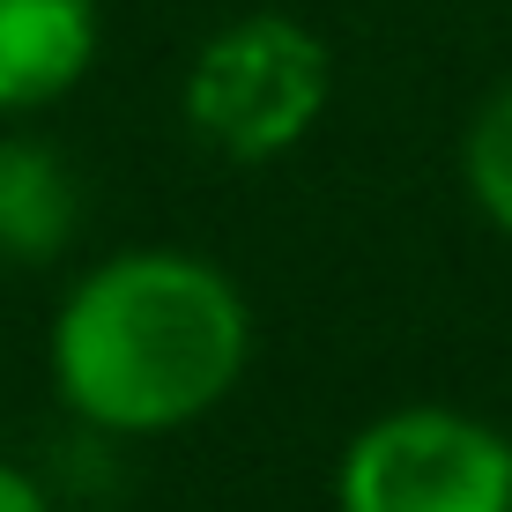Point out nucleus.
Listing matches in <instances>:
<instances>
[{
  "mask_svg": "<svg viewBox=\"0 0 512 512\" xmlns=\"http://www.w3.org/2000/svg\"><path fill=\"white\" fill-rule=\"evenodd\" d=\"M104 52L97 0H0V119H38L90 82Z\"/></svg>",
  "mask_w": 512,
  "mask_h": 512,
  "instance_id": "4",
  "label": "nucleus"
},
{
  "mask_svg": "<svg viewBox=\"0 0 512 512\" xmlns=\"http://www.w3.org/2000/svg\"><path fill=\"white\" fill-rule=\"evenodd\" d=\"M82 216V193L67 179L60 149L30 134H0V260L15 268H38V260L67 253Z\"/></svg>",
  "mask_w": 512,
  "mask_h": 512,
  "instance_id": "5",
  "label": "nucleus"
},
{
  "mask_svg": "<svg viewBox=\"0 0 512 512\" xmlns=\"http://www.w3.org/2000/svg\"><path fill=\"white\" fill-rule=\"evenodd\" d=\"M45 364L75 423L104 438H171L238 394L253 364V305L208 253L127 245L67 282Z\"/></svg>",
  "mask_w": 512,
  "mask_h": 512,
  "instance_id": "1",
  "label": "nucleus"
},
{
  "mask_svg": "<svg viewBox=\"0 0 512 512\" xmlns=\"http://www.w3.org/2000/svg\"><path fill=\"white\" fill-rule=\"evenodd\" d=\"M334 97V52L312 23L282 8L231 15L223 30H208L186 60L179 112L201 149H216L223 164H275L327 119Z\"/></svg>",
  "mask_w": 512,
  "mask_h": 512,
  "instance_id": "2",
  "label": "nucleus"
},
{
  "mask_svg": "<svg viewBox=\"0 0 512 512\" xmlns=\"http://www.w3.org/2000/svg\"><path fill=\"white\" fill-rule=\"evenodd\" d=\"M0 512H52V490L23 461H0Z\"/></svg>",
  "mask_w": 512,
  "mask_h": 512,
  "instance_id": "7",
  "label": "nucleus"
},
{
  "mask_svg": "<svg viewBox=\"0 0 512 512\" xmlns=\"http://www.w3.org/2000/svg\"><path fill=\"white\" fill-rule=\"evenodd\" d=\"M334 512H512V438L453 401H401L342 446Z\"/></svg>",
  "mask_w": 512,
  "mask_h": 512,
  "instance_id": "3",
  "label": "nucleus"
},
{
  "mask_svg": "<svg viewBox=\"0 0 512 512\" xmlns=\"http://www.w3.org/2000/svg\"><path fill=\"white\" fill-rule=\"evenodd\" d=\"M461 186H468L475 216L512 245V82H498L475 104V119L461 134Z\"/></svg>",
  "mask_w": 512,
  "mask_h": 512,
  "instance_id": "6",
  "label": "nucleus"
}]
</instances>
